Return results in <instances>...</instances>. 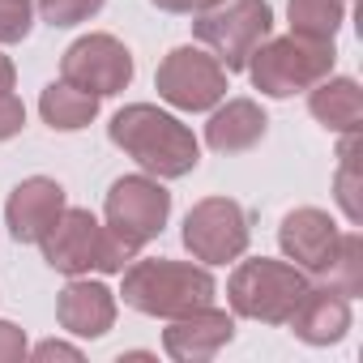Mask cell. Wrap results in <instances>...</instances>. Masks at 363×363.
I'll list each match as a JSON object with an SVG mask.
<instances>
[{"label": "cell", "mask_w": 363, "mask_h": 363, "mask_svg": "<svg viewBox=\"0 0 363 363\" xmlns=\"http://www.w3.org/2000/svg\"><path fill=\"white\" fill-rule=\"evenodd\" d=\"M111 145H120L145 175L154 179H179L201 162V141L184 120L171 111H158L154 103H128L107 124Z\"/></svg>", "instance_id": "obj_1"}, {"label": "cell", "mask_w": 363, "mask_h": 363, "mask_svg": "<svg viewBox=\"0 0 363 363\" xmlns=\"http://www.w3.org/2000/svg\"><path fill=\"white\" fill-rule=\"evenodd\" d=\"M124 303L141 316H184L193 308H206L214 303L218 295V282L206 265H193V261H167V257H150V261H128L124 269Z\"/></svg>", "instance_id": "obj_2"}, {"label": "cell", "mask_w": 363, "mask_h": 363, "mask_svg": "<svg viewBox=\"0 0 363 363\" xmlns=\"http://www.w3.org/2000/svg\"><path fill=\"white\" fill-rule=\"evenodd\" d=\"M337 65V48L333 39H308V35H282V39H265L257 43V52L248 56V77L261 94L269 99H291L312 90L320 77H329Z\"/></svg>", "instance_id": "obj_3"}, {"label": "cell", "mask_w": 363, "mask_h": 363, "mask_svg": "<svg viewBox=\"0 0 363 363\" xmlns=\"http://www.w3.org/2000/svg\"><path fill=\"white\" fill-rule=\"evenodd\" d=\"M39 248H43V261L56 269V274H69V278H77V274H90V269H99V274H120L137 252L128 248V244H120L90 210H69L65 206V214L56 218V227L39 240Z\"/></svg>", "instance_id": "obj_4"}, {"label": "cell", "mask_w": 363, "mask_h": 363, "mask_svg": "<svg viewBox=\"0 0 363 363\" xmlns=\"http://www.w3.org/2000/svg\"><path fill=\"white\" fill-rule=\"evenodd\" d=\"M308 274L291 261H269V257H252L240 261L231 282H227V303L235 316L244 320H261V325H286L295 303L308 291Z\"/></svg>", "instance_id": "obj_5"}, {"label": "cell", "mask_w": 363, "mask_h": 363, "mask_svg": "<svg viewBox=\"0 0 363 363\" xmlns=\"http://www.w3.org/2000/svg\"><path fill=\"white\" fill-rule=\"evenodd\" d=\"M193 35L214 52V60L227 73H240L257 43L274 35V9L269 0H223L193 18Z\"/></svg>", "instance_id": "obj_6"}, {"label": "cell", "mask_w": 363, "mask_h": 363, "mask_svg": "<svg viewBox=\"0 0 363 363\" xmlns=\"http://www.w3.org/2000/svg\"><path fill=\"white\" fill-rule=\"evenodd\" d=\"M107 231L128 244L133 252H141L154 235H162L167 218H171V193L158 184L154 175H120L111 193H107Z\"/></svg>", "instance_id": "obj_7"}, {"label": "cell", "mask_w": 363, "mask_h": 363, "mask_svg": "<svg viewBox=\"0 0 363 363\" xmlns=\"http://www.w3.org/2000/svg\"><path fill=\"white\" fill-rule=\"evenodd\" d=\"M154 90L175 111H214L227 99V69L214 60V52L175 48L154 73Z\"/></svg>", "instance_id": "obj_8"}, {"label": "cell", "mask_w": 363, "mask_h": 363, "mask_svg": "<svg viewBox=\"0 0 363 363\" xmlns=\"http://www.w3.org/2000/svg\"><path fill=\"white\" fill-rule=\"evenodd\" d=\"M248 214L231 197H206L184 218V248L201 265H227L248 252Z\"/></svg>", "instance_id": "obj_9"}, {"label": "cell", "mask_w": 363, "mask_h": 363, "mask_svg": "<svg viewBox=\"0 0 363 363\" xmlns=\"http://www.w3.org/2000/svg\"><path fill=\"white\" fill-rule=\"evenodd\" d=\"M60 77L73 82L77 90L111 99V94L128 90V82H133V52L116 35H86L65 52Z\"/></svg>", "instance_id": "obj_10"}, {"label": "cell", "mask_w": 363, "mask_h": 363, "mask_svg": "<svg viewBox=\"0 0 363 363\" xmlns=\"http://www.w3.org/2000/svg\"><path fill=\"white\" fill-rule=\"evenodd\" d=\"M231 337H235L231 312L206 303V308H193V312H184V316H171V325L162 329V350H167L175 363H206V359H214Z\"/></svg>", "instance_id": "obj_11"}, {"label": "cell", "mask_w": 363, "mask_h": 363, "mask_svg": "<svg viewBox=\"0 0 363 363\" xmlns=\"http://www.w3.org/2000/svg\"><path fill=\"white\" fill-rule=\"evenodd\" d=\"M337 223L316 210V206H303V210H291L278 227V244H282V257L291 265H299L303 274H320L329 265V257L337 252Z\"/></svg>", "instance_id": "obj_12"}, {"label": "cell", "mask_w": 363, "mask_h": 363, "mask_svg": "<svg viewBox=\"0 0 363 363\" xmlns=\"http://www.w3.org/2000/svg\"><path fill=\"white\" fill-rule=\"evenodd\" d=\"M65 206L69 201H65V189L56 184V179H48V175L22 179V184L9 193V206H5L9 235L18 244H39L56 227V218L65 214Z\"/></svg>", "instance_id": "obj_13"}, {"label": "cell", "mask_w": 363, "mask_h": 363, "mask_svg": "<svg viewBox=\"0 0 363 363\" xmlns=\"http://www.w3.org/2000/svg\"><path fill=\"white\" fill-rule=\"evenodd\" d=\"M286 325H291L295 337L308 342V346H333V342H342V337L350 333V299L337 295V291L325 286V282H320V286H308Z\"/></svg>", "instance_id": "obj_14"}, {"label": "cell", "mask_w": 363, "mask_h": 363, "mask_svg": "<svg viewBox=\"0 0 363 363\" xmlns=\"http://www.w3.org/2000/svg\"><path fill=\"white\" fill-rule=\"evenodd\" d=\"M56 320L73 337H103L116 325V295L103 282H90L77 274L56 299Z\"/></svg>", "instance_id": "obj_15"}, {"label": "cell", "mask_w": 363, "mask_h": 363, "mask_svg": "<svg viewBox=\"0 0 363 363\" xmlns=\"http://www.w3.org/2000/svg\"><path fill=\"white\" fill-rule=\"evenodd\" d=\"M269 120L252 99H227V107H218L206 124V141L214 154H244L265 137Z\"/></svg>", "instance_id": "obj_16"}, {"label": "cell", "mask_w": 363, "mask_h": 363, "mask_svg": "<svg viewBox=\"0 0 363 363\" xmlns=\"http://www.w3.org/2000/svg\"><path fill=\"white\" fill-rule=\"evenodd\" d=\"M308 111L316 116V124H325L329 133H359L363 124V90L354 77H320L308 90Z\"/></svg>", "instance_id": "obj_17"}, {"label": "cell", "mask_w": 363, "mask_h": 363, "mask_svg": "<svg viewBox=\"0 0 363 363\" xmlns=\"http://www.w3.org/2000/svg\"><path fill=\"white\" fill-rule=\"evenodd\" d=\"M99 94H90V90H77L73 82H52L48 90H43V99H39V111H43V120L56 128V133H77V128H86L94 116H99Z\"/></svg>", "instance_id": "obj_18"}, {"label": "cell", "mask_w": 363, "mask_h": 363, "mask_svg": "<svg viewBox=\"0 0 363 363\" xmlns=\"http://www.w3.org/2000/svg\"><path fill=\"white\" fill-rule=\"evenodd\" d=\"M316 278L325 286H333L337 295H346V299L363 295V240H359V231H342L337 252L329 257V265Z\"/></svg>", "instance_id": "obj_19"}, {"label": "cell", "mask_w": 363, "mask_h": 363, "mask_svg": "<svg viewBox=\"0 0 363 363\" xmlns=\"http://www.w3.org/2000/svg\"><path fill=\"white\" fill-rule=\"evenodd\" d=\"M291 30L308 39H333L346 22V0H291L286 5Z\"/></svg>", "instance_id": "obj_20"}, {"label": "cell", "mask_w": 363, "mask_h": 363, "mask_svg": "<svg viewBox=\"0 0 363 363\" xmlns=\"http://www.w3.org/2000/svg\"><path fill=\"white\" fill-rule=\"evenodd\" d=\"M103 5H107V0H35L39 18H43L48 26H56V30L90 22V18H94V13H99Z\"/></svg>", "instance_id": "obj_21"}, {"label": "cell", "mask_w": 363, "mask_h": 363, "mask_svg": "<svg viewBox=\"0 0 363 363\" xmlns=\"http://www.w3.org/2000/svg\"><path fill=\"white\" fill-rule=\"evenodd\" d=\"M354 137L359 133H346V141H342V167H337V206L346 210V218L350 223H359V197H354Z\"/></svg>", "instance_id": "obj_22"}, {"label": "cell", "mask_w": 363, "mask_h": 363, "mask_svg": "<svg viewBox=\"0 0 363 363\" xmlns=\"http://www.w3.org/2000/svg\"><path fill=\"white\" fill-rule=\"evenodd\" d=\"M35 26V5L18 0H0V43H22Z\"/></svg>", "instance_id": "obj_23"}, {"label": "cell", "mask_w": 363, "mask_h": 363, "mask_svg": "<svg viewBox=\"0 0 363 363\" xmlns=\"http://www.w3.org/2000/svg\"><path fill=\"white\" fill-rule=\"evenodd\" d=\"M22 124H26V107H22V99H18L13 90H0V141L18 137Z\"/></svg>", "instance_id": "obj_24"}, {"label": "cell", "mask_w": 363, "mask_h": 363, "mask_svg": "<svg viewBox=\"0 0 363 363\" xmlns=\"http://www.w3.org/2000/svg\"><path fill=\"white\" fill-rule=\"evenodd\" d=\"M30 354L26 346V329L13 320H0V363H22Z\"/></svg>", "instance_id": "obj_25"}, {"label": "cell", "mask_w": 363, "mask_h": 363, "mask_svg": "<svg viewBox=\"0 0 363 363\" xmlns=\"http://www.w3.org/2000/svg\"><path fill=\"white\" fill-rule=\"evenodd\" d=\"M150 5H158L162 13H206V9H214V5H223V0H150Z\"/></svg>", "instance_id": "obj_26"}, {"label": "cell", "mask_w": 363, "mask_h": 363, "mask_svg": "<svg viewBox=\"0 0 363 363\" xmlns=\"http://www.w3.org/2000/svg\"><path fill=\"white\" fill-rule=\"evenodd\" d=\"M30 354H35L39 363H48V359H73V363H77V359H82V350L69 346V342H43V346H35Z\"/></svg>", "instance_id": "obj_27"}, {"label": "cell", "mask_w": 363, "mask_h": 363, "mask_svg": "<svg viewBox=\"0 0 363 363\" xmlns=\"http://www.w3.org/2000/svg\"><path fill=\"white\" fill-rule=\"evenodd\" d=\"M13 82H18V69H13V60L0 52V90H13Z\"/></svg>", "instance_id": "obj_28"}, {"label": "cell", "mask_w": 363, "mask_h": 363, "mask_svg": "<svg viewBox=\"0 0 363 363\" xmlns=\"http://www.w3.org/2000/svg\"><path fill=\"white\" fill-rule=\"evenodd\" d=\"M18 5H35V0H18Z\"/></svg>", "instance_id": "obj_29"}]
</instances>
